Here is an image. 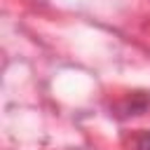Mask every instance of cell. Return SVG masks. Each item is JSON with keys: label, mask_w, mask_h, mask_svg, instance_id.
<instances>
[{"label": "cell", "mask_w": 150, "mask_h": 150, "mask_svg": "<svg viewBox=\"0 0 150 150\" xmlns=\"http://www.w3.org/2000/svg\"><path fill=\"white\" fill-rule=\"evenodd\" d=\"M136 150H150V131H143L136 138Z\"/></svg>", "instance_id": "6da1fadb"}]
</instances>
